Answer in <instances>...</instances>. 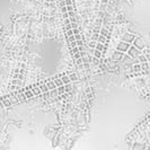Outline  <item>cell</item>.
<instances>
[{"label":"cell","instance_id":"obj_1","mask_svg":"<svg viewBox=\"0 0 150 150\" xmlns=\"http://www.w3.org/2000/svg\"><path fill=\"white\" fill-rule=\"evenodd\" d=\"M129 49H130V44L127 43V42H121L120 45L117 46V50L120 52H127Z\"/></svg>","mask_w":150,"mask_h":150},{"label":"cell","instance_id":"obj_2","mask_svg":"<svg viewBox=\"0 0 150 150\" xmlns=\"http://www.w3.org/2000/svg\"><path fill=\"white\" fill-rule=\"evenodd\" d=\"M135 41L134 35L132 34H125L124 38H123V42H127V43H133Z\"/></svg>","mask_w":150,"mask_h":150},{"label":"cell","instance_id":"obj_3","mask_svg":"<svg viewBox=\"0 0 150 150\" xmlns=\"http://www.w3.org/2000/svg\"><path fill=\"white\" fill-rule=\"evenodd\" d=\"M129 54H130V57H132V58H135V57H140V51H139L138 49H134V47H132V49H130V51H129Z\"/></svg>","mask_w":150,"mask_h":150},{"label":"cell","instance_id":"obj_4","mask_svg":"<svg viewBox=\"0 0 150 150\" xmlns=\"http://www.w3.org/2000/svg\"><path fill=\"white\" fill-rule=\"evenodd\" d=\"M134 43V46H137L138 49H141V47H144V44L142 43V41L140 38H135V41L133 42Z\"/></svg>","mask_w":150,"mask_h":150},{"label":"cell","instance_id":"obj_5","mask_svg":"<svg viewBox=\"0 0 150 150\" xmlns=\"http://www.w3.org/2000/svg\"><path fill=\"white\" fill-rule=\"evenodd\" d=\"M122 57H123V53L116 52L114 55H113V59H114V60H121V59H122Z\"/></svg>","mask_w":150,"mask_h":150},{"label":"cell","instance_id":"obj_6","mask_svg":"<svg viewBox=\"0 0 150 150\" xmlns=\"http://www.w3.org/2000/svg\"><path fill=\"white\" fill-rule=\"evenodd\" d=\"M96 50H98V51H100V52H102V50H103V44H102V43H98Z\"/></svg>","mask_w":150,"mask_h":150},{"label":"cell","instance_id":"obj_7","mask_svg":"<svg viewBox=\"0 0 150 150\" xmlns=\"http://www.w3.org/2000/svg\"><path fill=\"white\" fill-rule=\"evenodd\" d=\"M61 80H62V81H63V83H69V81H70V80H69V78H68V77H63V78H62V79H61Z\"/></svg>","mask_w":150,"mask_h":150},{"label":"cell","instance_id":"obj_8","mask_svg":"<svg viewBox=\"0 0 150 150\" xmlns=\"http://www.w3.org/2000/svg\"><path fill=\"white\" fill-rule=\"evenodd\" d=\"M100 51H98V50H96V51H95V57H96V58H99V57H100Z\"/></svg>","mask_w":150,"mask_h":150},{"label":"cell","instance_id":"obj_9","mask_svg":"<svg viewBox=\"0 0 150 150\" xmlns=\"http://www.w3.org/2000/svg\"><path fill=\"white\" fill-rule=\"evenodd\" d=\"M140 60L142 61V62H147V60H146V58H143V57H140Z\"/></svg>","mask_w":150,"mask_h":150}]
</instances>
